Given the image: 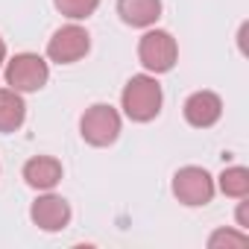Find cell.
I'll return each mask as SVG.
<instances>
[{"label":"cell","instance_id":"obj_16","mask_svg":"<svg viewBox=\"0 0 249 249\" xmlns=\"http://www.w3.org/2000/svg\"><path fill=\"white\" fill-rule=\"evenodd\" d=\"M6 62V44H3V38H0V65Z\"/></svg>","mask_w":249,"mask_h":249},{"label":"cell","instance_id":"obj_4","mask_svg":"<svg viewBox=\"0 0 249 249\" xmlns=\"http://www.w3.org/2000/svg\"><path fill=\"white\" fill-rule=\"evenodd\" d=\"M50 79V68L38 53H18L9 65H6V82L15 91H38L44 88Z\"/></svg>","mask_w":249,"mask_h":249},{"label":"cell","instance_id":"obj_13","mask_svg":"<svg viewBox=\"0 0 249 249\" xmlns=\"http://www.w3.org/2000/svg\"><path fill=\"white\" fill-rule=\"evenodd\" d=\"M53 3H56V9H59L65 18L82 21V18L94 15V9L100 6V0H53Z\"/></svg>","mask_w":249,"mask_h":249},{"label":"cell","instance_id":"obj_12","mask_svg":"<svg viewBox=\"0 0 249 249\" xmlns=\"http://www.w3.org/2000/svg\"><path fill=\"white\" fill-rule=\"evenodd\" d=\"M220 191L226 196H234V199L249 196V170L246 167H226L220 173Z\"/></svg>","mask_w":249,"mask_h":249},{"label":"cell","instance_id":"obj_7","mask_svg":"<svg viewBox=\"0 0 249 249\" xmlns=\"http://www.w3.org/2000/svg\"><path fill=\"white\" fill-rule=\"evenodd\" d=\"M30 217L44 231H62L71 223V205H68V199H62L56 194H44L33 202Z\"/></svg>","mask_w":249,"mask_h":249},{"label":"cell","instance_id":"obj_6","mask_svg":"<svg viewBox=\"0 0 249 249\" xmlns=\"http://www.w3.org/2000/svg\"><path fill=\"white\" fill-rule=\"evenodd\" d=\"M88 50H91V36L76 24H68V27L56 30L53 38L47 41V56L53 62H59V65H73Z\"/></svg>","mask_w":249,"mask_h":249},{"label":"cell","instance_id":"obj_11","mask_svg":"<svg viewBox=\"0 0 249 249\" xmlns=\"http://www.w3.org/2000/svg\"><path fill=\"white\" fill-rule=\"evenodd\" d=\"M24 117H27V106H24L21 91L3 88V91H0V132H15V129H21Z\"/></svg>","mask_w":249,"mask_h":249},{"label":"cell","instance_id":"obj_2","mask_svg":"<svg viewBox=\"0 0 249 249\" xmlns=\"http://www.w3.org/2000/svg\"><path fill=\"white\" fill-rule=\"evenodd\" d=\"M79 132H82V138L91 147H108V144H114L117 135H120V114H117V108H111L106 103L91 106L82 114V120H79Z\"/></svg>","mask_w":249,"mask_h":249},{"label":"cell","instance_id":"obj_14","mask_svg":"<svg viewBox=\"0 0 249 249\" xmlns=\"http://www.w3.org/2000/svg\"><path fill=\"white\" fill-rule=\"evenodd\" d=\"M246 240H249V237H246L243 231H226V229H220V231H214V234L208 237V246H211V249H217V246H223V243H226V246H246Z\"/></svg>","mask_w":249,"mask_h":249},{"label":"cell","instance_id":"obj_10","mask_svg":"<svg viewBox=\"0 0 249 249\" xmlns=\"http://www.w3.org/2000/svg\"><path fill=\"white\" fill-rule=\"evenodd\" d=\"M117 12L129 27H153L161 18V0H117Z\"/></svg>","mask_w":249,"mask_h":249},{"label":"cell","instance_id":"obj_15","mask_svg":"<svg viewBox=\"0 0 249 249\" xmlns=\"http://www.w3.org/2000/svg\"><path fill=\"white\" fill-rule=\"evenodd\" d=\"M246 208H249V202H246V196H243V202H240V208H237V223H240V229L249 226V220H246Z\"/></svg>","mask_w":249,"mask_h":249},{"label":"cell","instance_id":"obj_9","mask_svg":"<svg viewBox=\"0 0 249 249\" xmlns=\"http://www.w3.org/2000/svg\"><path fill=\"white\" fill-rule=\"evenodd\" d=\"M24 179L30 188H38V191H50L62 182V164L53 159V156H36L24 164Z\"/></svg>","mask_w":249,"mask_h":249},{"label":"cell","instance_id":"obj_5","mask_svg":"<svg viewBox=\"0 0 249 249\" xmlns=\"http://www.w3.org/2000/svg\"><path fill=\"white\" fill-rule=\"evenodd\" d=\"M173 194H176L179 202H185L191 208L208 205L211 196H214V179L202 167H182L173 176Z\"/></svg>","mask_w":249,"mask_h":249},{"label":"cell","instance_id":"obj_8","mask_svg":"<svg viewBox=\"0 0 249 249\" xmlns=\"http://www.w3.org/2000/svg\"><path fill=\"white\" fill-rule=\"evenodd\" d=\"M223 114V100L214 91H196L185 100V120L196 129H208Z\"/></svg>","mask_w":249,"mask_h":249},{"label":"cell","instance_id":"obj_1","mask_svg":"<svg viewBox=\"0 0 249 249\" xmlns=\"http://www.w3.org/2000/svg\"><path fill=\"white\" fill-rule=\"evenodd\" d=\"M123 111H126L129 120L135 123H150L153 117H159L161 111V85L147 76V73H138L126 82V88H123Z\"/></svg>","mask_w":249,"mask_h":249},{"label":"cell","instance_id":"obj_3","mask_svg":"<svg viewBox=\"0 0 249 249\" xmlns=\"http://www.w3.org/2000/svg\"><path fill=\"white\" fill-rule=\"evenodd\" d=\"M138 59L153 73H167L179 59V44L167 30H150L138 44Z\"/></svg>","mask_w":249,"mask_h":249}]
</instances>
